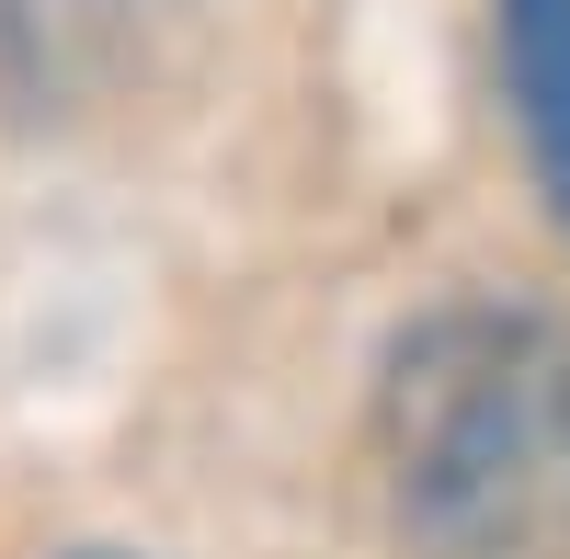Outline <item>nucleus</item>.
Wrapping results in <instances>:
<instances>
[{
    "instance_id": "obj_1",
    "label": "nucleus",
    "mask_w": 570,
    "mask_h": 559,
    "mask_svg": "<svg viewBox=\"0 0 570 559\" xmlns=\"http://www.w3.org/2000/svg\"><path fill=\"white\" fill-rule=\"evenodd\" d=\"M376 469L422 559H570V320L445 297L376 365Z\"/></svg>"
},
{
    "instance_id": "obj_2",
    "label": "nucleus",
    "mask_w": 570,
    "mask_h": 559,
    "mask_svg": "<svg viewBox=\"0 0 570 559\" xmlns=\"http://www.w3.org/2000/svg\"><path fill=\"white\" fill-rule=\"evenodd\" d=\"M491 46H502V91H513V126H525V160H537V195L570 228V0H491Z\"/></svg>"
},
{
    "instance_id": "obj_3",
    "label": "nucleus",
    "mask_w": 570,
    "mask_h": 559,
    "mask_svg": "<svg viewBox=\"0 0 570 559\" xmlns=\"http://www.w3.org/2000/svg\"><path fill=\"white\" fill-rule=\"evenodd\" d=\"M183 12V0H0V46L23 58V80H80L137 46V23Z\"/></svg>"
},
{
    "instance_id": "obj_4",
    "label": "nucleus",
    "mask_w": 570,
    "mask_h": 559,
    "mask_svg": "<svg viewBox=\"0 0 570 559\" xmlns=\"http://www.w3.org/2000/svg\"><path fill=\"white\" fill-rule=\"evenodd\" d=\"M69 559H137V548H69Z\"/></svg>"
}]
</instances>
